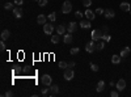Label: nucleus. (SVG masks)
Here are the masks:
<instances>
[{
	"label": "nucleus",
	"instance_id": "1",
	"mask_svg": "<svg viewBox=\"0 0 131 97\" xmlns=\"http://www.w3.org/2000/svg\"><path fill=\"white\" fill-rule=\"evenodd\" d=\"M73 76H75V72H73V70L70 67V68H66L64 70V73H63V77L66 79V80H72Z\"/></svg>",
	"mask_w": 131,
	"mask_h": 97
},
{
	"label": "nucleus",
	"instance_id": "2",
	"mask_svg": "<svg viewBox=\"0 0 131 97\" xmlns=\"http://www.w3.org/2000/svg\"><path fill=\"white\" fill-rule=\"evenodd\" d=\"M72 9V4L70 0H66V2L63 3V5H62V13H70Z\"/></svg>",
	"mask_w": 131,
	"mask_h": 97
},
{
	"label": "nucleus",
	"instance_id": "3",
	"mask_svg": "<svg viewBox=\"0 0 131 97\" xmlns=\"http://www.w3.org/2000/svg\"><path fill=\"white\" fill-rule=\"evenodd\" d=\"M90 37H92V41H100V39H102V33L100 29H94L92 30Z\"/></svg>",
	"mask_w": 131,
	"mask_h": 97
},
{
	"label": "nucleus",
	"instance_id": "4",
	"mask_svg": "<svg viewBox=\"0 0 131 97\" xmlns=\"http://www.w3.org/2000/svg\"><path fill=\"white\" fill-rule=\"evenodd\" d=\"M41 81L43 85H46V87H50L51 84H53V77H51L50 75H43L42 79H41Z\"/></svg>",
	"mask_w": 131,
	"mask_h": 97
},
{
	"label": "nucleus",
	"instance_id": "5",
	"mask_svg": "<svg viewBox=\"0 0 131 97\" xmlns=\"http://www.w3.org/2000/svg\"><path fill=\"white\" fill-rule=\"evenodd\" d=\"M59 93V87L56 84H51L50 85V94L49 96H56Z\"/></svg>",
	"mask_w": 131,
	"mask_h": 97
},
{
	"label": "nucleus",
	"instance_id": "6",
	"mask_svg": "<svg viewBox=\"0 0 131 97\" xmlns=\"http://www.w3.org/2000/svg\"><path fill=\"white\" fill-rule=\"evenodd\" d=\"M115 87H117V89L119 90V92H122V90L126 88V81H124L123 79H119V80L117 81V84H115Z\"/></svg>",
	"mask_w": 131,
	"mask_h": 97
},
{
	"label": "nucleus",
	"instance_id": "7",
	"mask_svg": "<svg viewBox=\"0 0 131 97\" xmlns=\"http://www.w3.org/2000/svg\"><path fill=\"white\" fill-rule=\"evenodd\" d=\"M85 50H87L88 53H93V51L96 50V43H94V41L88 42V43H87V46H85Z\"/></svg>",
	"mask_w": 131,
	"mask_h": 97
},
{
	"label": "nucleus",
	"instance_id": "8",
	"mask_svg": "<svg viewBox=\"0 0 131 97\" xmlns=\"http://www.w3.org/2000/svg\"><path fill=\"white\" fill-rule=\"evenodd\" d=\"M12 11H13V15H15L16 19H21V17H22V9L19 7V5H17V7H15Z\"/></svg>",
	"mask_w": 131,
	"mask_h": 97
},
{
	"label": "nucleus",
	"instance_id": "9",
	"mask_svg": "<svg viewBox=\"0 0 131 97\" xmlns=\"http://www.w3.org/2000/svg\"><path fill=\"white\" fill-rule=\"evenodd\" d=\"M119 8H121V11H123V12H130L131 11V7H130V4L127 2H123L119 4Z\"/></svg>",
	"mask_w": 131,
	"mask_h": 97
},
{
	"label": "nucleus",
	"instance_id": "10",
	"mask_svg": "<svg viewBox=\"0 0 131 97\" xmlns=\"http://www.w3.org/2000/svg\"><path fill=\"white\" fill-rule=\"evenodd\" d=\"M43 32L50 36V34L54 32V26H53V25H50V24H47V22H46V24L43 25Z\"/></svg>",
	"mask_w": 131,
	"mask_h": 97
},
{
	"label": "nucleus",
	"instance_id": "11",
	"mask_svg": "<svg viewBox=\"0 0 131 97\" xmlns=\"http://www.w3.org/2000/svg\"><path fill=\"white\" fill-rule=\"evenodd\" d=\"M79 25H80L83 29H89L90 28V20H81Z\"/></svg>",
	"mask_w": 131,
	"mask_h": 97
},
{
	"label": "nucleus",
	"instance_id": "12",
	"mask_svg": "<svg viewBox=\"0 0 131 97\" xmlns=\"http://www.w3.org/2000/svg\"><path fill=\"white\" fill-rule=\"evenodd\" d=\"M114 11L113 9H105L104 11V16L106 17V19H113V17H114Z\"/></svg>",
	"mask_w": 131,
	"mask_h": 97
},
{
	"label": "nucleus",
	"instance_id": "13",
	"mask_svg": "<svg viewBox=\"0 0 131 97\" xmlns=\"http://www.w3.org/2000/svg\"><path fill=\"white\" fill-rule=\"evenodd\" d=\"M46 21H47V19H46V16H45V15H39L38 19H37V22L39 25H45V24H46Z\"/></svg>",
	"mask_w": 131,
	"mask_h": 97
},
{
	"label": "nucleus",
	"instance_id": "14",
	"mask_svg": "<svg viewBox=\"0 0 131 97\" xmlns=\"http://www.w3.org/2000/svg\"><path fill=\"white\" fill-rule=\"evenodd\" d=\"M77 30V24L76 22H70V25H68V33H73Z\"/></svg>",
	"mask_w": 131,
	"mask_h": 97
},
{
	"label": "nucleus",
	"instance_id": "15",
	"mask_svg": "<svg viewBox=\"0 0 131 97\" xmlns=\"http://www.w3.org/2000/svg\"><path fill=\"white\" fill-rule=\"evenodd\" d=\"M84 15L87 16V19H88V20H94V17H96L94 12H92L90 9H87V11H85V13H84Z\"/></svg>",
	"mask_w": 131,
	"mask_h": 97
},
{
	"label": "nucleus",
	"instance_id": "16",
	"mask_svg": "<svg viewBox=\"0 0 131 97\" xmlns=\"http://www.w3.org/2000/svg\"><path fill=\"white\" fill-rule=\"evenodd\" d=\"M130 53H131V50H130V47H124V49H122V51H121V55L122 58H126V56H128L130 55Z\"/></svg>",
	"mask_w": 131,
	"mask_h": 97
},
{
	"label": "nucleus",
	"instance_id": "17",
	"mask_svg": "<svg viewBox=\"0 0 131 97\" xmlns=\"http://www.w3.org/2000/svg\"><path fill=\"white\" fill-rule=\"evenodd\" d=\"M63 41H64V43H67V45H70V43L72 42V36H71V33H67V34H64Z\"/></svg>",
	"mask_w": 131,
	"mask_h": 97
},
{
	"label": "nucleus",
	"instance_id": "18",
	"mask_svg": "<svg viewBox=\"0 0 131 97\" xmlns=\"http://www.w3.org/2000/svg\"><path fill=\"white\" fill-rule=\"evenodd\" d=\"M121 59H122V56H121V55H113V56H111V62H113L114 64L121 63Z\"/></svg>",
	"mask_w": 131,
	"mask_h": 97
},
{
	"label": "nucleus",
	"instance_id": "19",
	"mask_svg": "<svg viewBox=\"0 0 131 97\" xmlns=\"http://www.w3.org/2000/svg\"><path fill=\"white\" fill-rule=\"evenodd\" d=\"M9 36H11V32H9V30H3V32H2V39H3V41L8 39Z\"/></svg>",
	"mask_w": 131,
	"mask_h": 97
},
{
	"label": "nucleus",
	"instance_id": "20",
	"mask_svg": "<svg viewBox=\"0 0 131 97\" xmlns=\"http://www.w3.org/2000/svg\"><path fill=\"white\" fill-rule=\"evenodd\" d=\"M104 88H105V83L102 81V80H100V81L97 83V92H102V90H104Z\"/></svg>",
	"mask_w": 131,
	"mask_h": 97
},
{
	"label": "nucleus",
	"instance_id": "21",
	"mask_svg": "<svg viewBox=\"0 0 131 97\" xmlns=\"http://www.w3.org/2000/svg\"><path fill=\"white\" fill-rule=\"evenodd\" d=\"M104 47H105V41H104V39L96 45V50H104Z\"/></svg>",
	"mask_w": 131,
	"mask_h": 97
},
{
	"label": "nucleus",
	"instance_id": "22",
	"mask_svg": "<svg viewBox=\"0 0 131 97\" xmlns=\"http://www.w3.org/2000/svg\"><path fill=\"white\" fill-rule=\"evenodd\" d=\"M56 32H58V34H59V36H62V34H64V32H66V28H64V25H59L58 28H56Z\"/></svg>",
	"mask_w": 131,
	"mask_h": 97
},
{
	"label": "nucleus",
	"instance_id": "23",
	"mask_svg": "<svg viewBox=\"0 0 131 97\" xmlns=\"http://www.w3.org/2000/svg\"><path fill=\"white\" fill-rule=\"evenodd\" d=\"M49 20H50L51 22H54V21L56 20V13H55V12H53V13H50V15H49Z\"/></svg>",
	"mask_w": 131,
	"mask_h": 97
},
{
	"label": "nucleus",
	"instance_id": "24",
	"mask_svg": "<svg viewBox=\"0 0 131 97\" xmlns=\"http://www.w3.org/2000/svg\"><path fill=\"white\" fill-rule=\"evenodd\" d=\"M41 93H42V96H49L50 94V88H42Z\"/></svg>",
	"mask_w": 131,
	"mask_h": 97
},
{
	"label": "nucleus",
	"instance_id": "25",
	"mask_svg": "<svg viewBox=\"0 0 131 97\" xmlns=\"http://www.w3.org/2000/svg\"><path fill=\"white\" fill-rule=\"evenodd\" d=\"M59 39H60L59 34H58V36H53V37H51V42H53V43H58Z\"/></svg>",
	"mask_w": 131,
	"mask_h": 97
},
{
	"label": "nucleus",
	"instance_id": "26",
	"mask_svg": "<svg viewBox=\"0 0 131 97\" xmlns=\"http://www.w3.org/2000/svg\"><path fill=\"white\" fill-rule=\"evenodd\" d=\"M67 67H68V63H66V62H59V68H62V70H66Z\"/></svg>",
	"mask_w": 131,
	"mask_h": 97
},
{
	"label": "nucleus",
	"instance_id": "27",
	"mask_svg": "<svg viewBox=\"0 0 131 97\" xmlns=\"http://www.w3.org/2000/svg\"><path fill=\"white\" fill-rule=\"evenodd\" d=\"M4 8L9 11V9H13L15 7H13V4H12V3H5V4H4Z\"/></svg>",
	"mask_w": 131,
	"mask_h": 97
},
{
	"label": "nucleus",
	"instance_id": "28",
	"mask_svg": "<svg viewBox=\"0 0 131 97\" xmlns=\"http://www.w3.org/2000/svg\"><path fill=\"white\" fill-rule=\"evenodd\" d=\"M102 39H104L105 42H109L110 39H111V37L109 36V34H102Z\"/></svg>",
	"mask_w": 131,
	"mask_h": 97
},
{
	"label": "nucleus",
	"instance_id": "29",
	"mask_svg": "<svg viewBox=\"0 0 131 97\" xmlns=\"http://www.w3.org/2000/svg\"><path fill=\"white\" fill-rule=\"evenodd\" d=\"M90 4H92V0H83V5L84 7H90Z\"/></svg>",
	"mask_w": 131,
	"mask_h": 97
},
{
	"label": "nucleus",
	"instance_id": "30",
	"mask_svg": "<svg viewBox=\"0 0 131 97\" xmlns=\"http://www.w3.org/2000/svg\"><path fill=\"white\" fill-rule=\"evenodd\" d=\"M110 96L111 97H118L119 96V90L117 89V90H111V92H110Z\"/></svg>",
	"mask_w": 131,
	"mask_h": 97
},
{
	"label": "nucleus",
	"instance_id": "31",
	"mask_svg": "<svg viewBox=\"0 0 131 97\" xmlns=\"http://www.w3.org/2000/svg\"><path fill=\"white\" fill-rule=\"evenodd\" d=\"M90 68H92V71H94V72L98 71V66L94 64V63H90Z\"/></svg>",
	"mask_w": 131,
	"mask_h": 97
},
{
	"label": "nucleus",
	"instance_id": "32",
	"mask_svg": "<svg viewBox=\"0 0 131 97\" xmlns=\"http://www.w3.org/2000/svg\"><path fill=\"white\" fill-rule=\"evenodd\" d=\"M70 53H71V55H76V54L79 53V49H77V47H72Z\"/></svg>",
	"mask_w": 131,
	"mask_h": 97
},
{
	"label": "nucleus",
	"instance_id": "33",
	"mask_svg": "<svg viewBox=\"0 0 131 97\" xmlns=\"http://www.w3.org/2000/svg\"><path fill=\"white\" fill-rule=\"evenodd\" d=\"M38 4H39V7H45L47 4V0H38Z\"/></svg>",
	"mask_w": 131,
	"mask_h": 97
},
{
	"label": "nucleus",
	"instance_id": "34",
	"mask_svg": "<svg viewBox=\"0 0 131 97\" xmlns=\"http://www.w3.org/2000/svg\"><path fill=\"white\" fill-rule=\"evenodd\" d=\"M75 17H76V19H81V17H83V13L80 12V11H76V12H75Z\"/></svg>",
	"mask_w": 131,
	"mask_h": 97
},
{
	"label": "nucleus",
	"instance_id": "35",
	"mask_svg": "<svg viewBox=\"0 0 131 97\" xmlns=\"http://www.w3.org/2000/svg\"><path fill=\"white\" fill-rule=\"evenodd\" d=\"M104 11H105V9H102V8H97L94 13H97V15H102V13H104Z\"/></svg>",
	"mask_w": 131,
	"mask_h": 97
},
{
	"label": "nucleus",
	"instance_id": "36",
	"mask_svg": "<svg viewBox=\"0 0 131 97\" xmlns=\"http://www.w3.org/2000/svg\"><path fill=\"white\" fill-rule=\"evenodd\" d=\"M0 50H2V51H4V50H5V43H4L3 39H2V42H0Z\"/></svg>",
	"mask_w": 131,
	"mask_h": 97
},
{
	"label": "nucleus",
	"instance_id": "37",
	"mask_svg": "<svg viewBox=\"0 0 131 97\" xmlns=\"http://www.w3.org/2000/svg\"><path fill=\"white\" fill-rule=\"evenodd\" d=\"M22 3H24V0H15V4H16V5H19V7H21Z\"/></svg>",
	"mask_w": 131,
	"mask_h": 97
},
{
	"label": "nucleus",
	"instance_id": "38",
	"mask_svg": "<svg viewBox=\"0 0 131 97\" xmlns=\"http://www.w3.org/2000/svg\"><path fill=\"white\" fill-rule=\"evenodd\" d=\"M4 96H7V97H11V96H13V92H12V90H8V92L5 93Z\"/></svg>",
	"mask_w": 131,
	"mask_h": 97
},
{
	"label": "nucleus",
	"instance_id": "39",
	"mask_svg": "<svg viewBox=\"0 0 131 97\" xmlns=\"http://www.w3.org/2000/svg\"><path fill=\"white\" fill-rule=\"evenodd\" d=\"M68 67H75V62H71V63H68Z\"/></svg>",
	"mask_w": 131,
	"mask_h": 97
},
{
	"label": "nucleus",
	"instance_id": "40",
	"mask_svg": "<svg viewBox=\"0 0 131 97\" xmlns=\"http://www.w3.org/2000/svg\"><path fill=\"white\" fill-rule=\"evenodd\" d=\"M130 13H131V11H130Z\"/></svg>",
	"mask_w": 131,
	"mask_h": 97
}]
</instances>
